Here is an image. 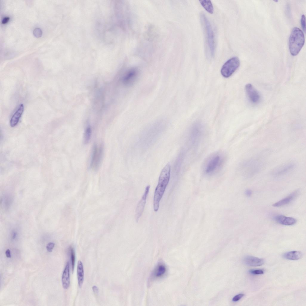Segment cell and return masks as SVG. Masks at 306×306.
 Listing matches in <instances>:
<instances>
[{"label": "cell", "instance_id": "cell-20", "mask_svg": "<svg viewBox=\"0 0 306 306\" xmlns=\"http://www.w3.org/2000/svg\"><path fill=\"white\" fill-rule=\"evenodd\" d=\"M303 255L302 252L299 251H293L284 253L283 257L287 259L293 260H298L301 258Z\"/></svg>", "mask_w": 306, "mask_h": 306}, {"label": "cell", "instance_id": "cell-23", "mask_svg": "<svg viewBox=\"0 0 306 306\" xmlns=\"http://www.w3.org/2000/svg\"><path fill=\"white\" fill-rule=\"evenodd\" d=\"M70 256L71 261L72 270L73 273L75 266V250L72 247H69Z\"/></svg>", "mask_w": 306, "mask_h": 306}, {"label": "cell", "instance_id": "cell-18", "mask_svg": "<svg viewBox=\"0 0 306 306\" xmlns=\"http://www.w3.org/2000/svg\"><path fill=\"white\" fill-rule=\"evenodd\" d=\"M298 192L297 191L293 192L287 197L273 204V206L274 207H278L289 204L295 198L297 195Z\"/></svg>", "mask_w": 306, "mask_h": 306}, {"label": "cell", "instance_id": "cell-13", "mask_svg": "<svg viewBox=\"0 0 306 306\" xmlns=\"http://www.w3.org/2000/svg\"><path fill=\"white\" fill-rule=\"evenodd\" d=\"M167 268L163 263H158L153 269L150 276V280H154L160 278L165 274Z\"/></svg>", "mask_w": 306, "mask_h": 306}, {"label": "cell", "instance_id": "cell-16", "mask_svg": "<svg viewBox=\"0 0 306 306\" xmlns=\"http://www.w3.org/2000/svg\"><path fill=\"white\" fill-rule=\"evenodd\" d=\"M274 219L278 223L284 225H292L296 223V220L292 217H286L283 215L276 216Z\"/></svg>", "mask_w": 306, "mask_h": 306}, {"label": "cell", "instance_id": "cell-27", "mask_svg": "<svg viewBox=\"0 0 306 306\" xmlns=\"http://www.w3.org/2000/svg\"><path fill=\"white\" fill-rule=\"evenodd\" d=\"M244 296L243 293H240L235 296L232 299V301L234 302H236L239 300Z\"/></svg>", "mask_w": 306, "mask_h": 306}, {"label": "cell", "instance_id": "cell-30", "mask_svg": "<svg viewBox=\"0 0 306 306\" xmlns=\"http://www.w3.org/2000/svg\"><path fill=\"white\" fill-rule=\"evenodd\" d=\"M252 191L250 189H247L245 192V195L248 197H250L252 194Z\"/></svg>", "mask_w": 306, "mask_h": 306}, {"label": "cell", "instance_id": "cell-14", "mask_svg": "<svg viewBox=\"0 0 306 306\" xmlns=\"http://www.w3.org/2000/svg\"><path fill=\"white\" fill-rule=\"evenodd\" d=\"M243 261L247 265L254 267L261 266L264 263V260L263 259L249 255L245 257Z\"/></svg>", "mask_w": 306, "mask_h": 306}, {"label": "cell", "instance_id": "cell-17", "mask_svg": "<svg viewBox=\"0 0 306 306\" xmlns=\"http://www.w3.org/2000/svg\"><path fill=\"white\" fill-rule=\"evenodd\" d=\"M24 109L23 105L22 104L15 112L10 119V124L11 127H14L17 124L23 112Z\"/></svg>", "mask_w": 306, "mask_h": 306}, {"label": "cell", "instance_id": "cell-9", "mask_svg": "<svg viewBox=\"0 0 306 306\" xmlns=\"http://www.w3.org/2000/svg\"><path fill=\"white\" fill-rule=\"evenodd\" d=\"M150 187V185H148L146 187L144 193L136 206L135 218L137 222H138L143 212Z\"/></svg>", "mask_w": 306, "mask_h": 306}, {"label": "cell", "instance_id": "cell-26", "mask_svg": "<svg viewBox=\"0 0 306 306\" xmlns=\"http://www.w3.org/2000/svg\"><path fill=\"white\" fill-rule=\"evenodd\" d=\"M301 24L303 31H305V17L304 15H303L301 19Z\"/></svg>", "mask_w": 306, "mask_h": 306}, {"label": "cell", "instance_id": "cell-10", "mask_svg": "<svg viewBox=\"0 0 306 306\" xmlns=\"http://www.w3.org/2000/svg\"><path fill=\"white\" fill-rule=\"evenodd\" d=\"M137 69L135 68L130 69L123 74L122 78V82L126 85L132 84L136 80L139 73Z\"/></svg>", "mask_w": 306, "mask_h": 306}, {"label": "cell", "instance_id": "cell-19", "mask_svg": "<svg viewBox=\"0 0 306 306\" xmlns=\"http://www.w3.org/2000/svg\"><path fill=\"white\" fill-rule=\"evenodd\" d=\"M77 277L79 286L81 287L84 281V271L83 264L80 260H79L77 263Z\"/></svg>", "mask_w": 306, "mask_h": 306}, {"label": "cell", "instance_id": "cell-25", "mask_svg": "<svg viewBox=\"0 0 306 306\" xmlns=\"http://www.w3.org/2000/svg\"><path fill=\"white\" fill-rule=\"evenodd\" d=\"M42 33L41 30L38 27L35 28L33 31L34 35L37 38L41 37L42 35Z\"/></svg>", "mask_w": 306, "mask_h": 306}, {"label": "cell", "instance_id": "cell-24", "mask_svg": "<svg viewBox=\"0 0 306 306\" xmlns=\"http://www.w3.org/2000/svg\"><path fill=\"white\" fill-rule=\"evenodd\" d=\"M249 273L253 275H260L263 274L264 273V270L262 269H252L249 270Z\"/></svg>", "mask_w": 306, "mask_h": 306}, {"label": "cell", "instance_id": "cell-11", "mask_svg": "<svg viewBox=\"0 0 306 306\" xmlns=\"http://www.w3.org/2000/svg\"><path fill=\"white\" fill-rule=\"evenodd\" d=\"M245 89L248 99L252 103L257 104L260 102L261 100L260 96L251 84L248 83L246 85Z\"/></svg>", "mask_w": 306, "mask_h": 306}, {"label": "cell", "instance_id": "cell-31", "mask_svg": "<svg viewBox=\"0 0 306 306\" xmlns=\"http://www.w3.org/2000/svg\"><path fill=\"white\" fill-rule=\"evenodd\" d=\"M5 254L7 257L8 258L11 257V253L10 250L9 249H7L5 251Z\"/></svg>", "mask_w": 306, "mask_h": 306}, {"label": "cell", "instance_id": "cell-1", "mask_svg": "<svg viewBox=\"0 0 306 306\" xmlns=\"http://www.w3.org/2000/svg\"><path fill=\"white\" fill-rule=\"evenodd\" d=\"M170 172L171 166L168 163L160 173L158 184L155 189L153 198V208L155 212L158 210L160 201L169 182Z\"/></svg>", "mask_w": 306, "mask_h": 306}, {"label": "cell", "instance_id": "cell-28", "mask_svg": "<svg viewBox=\"0 0 306 306\" xmlns=\"http://www.w3.org/2000/svg\"><path fill=\"white\" fill-rule=\"evenodd\" d=\"M54 245L55 244L53 242H51L48 243L46 247L47 251L49 252H52Z\"/></svg>", "mask_w": 306, "mask_h": 306}, {"label": "cell", "instance_id": "cell-5", "mask_svg": "<svg viewBox=\"0 0 306 306\" xmlns=\"http://www.w3.org/2000/svg\"><path fill=\"white\" fill-rule=\"evenodd\" d=\"M240 65V60L237 57L230 58L222 66L221 71V75L225 78L230 77L237 70Z\"/></svg>", "mask_w": 306, "mask_h": 306}, {"label": "cell", "instance_id": "cell-8", "mask_svg": "<svg viewBox=\"0 0 306 306\" xmlns=\"http://www.w3.org/2000/svg\"><path fill=\"white\" fill-rule=\"evenodd\" d=\"M261 166V162L259 160L257 159H253L244 163L242 168L244 173L251 175L257 172Z\"/></svg>", "mask_w": 306, "mask_h": 306}, {"label": "cell", "instance_id": "cell-32", "mask_svg": "<svg viewBox=\"0 0 306 306\" xmlns=\"http://www.w3.org/2000/svg\"><path fill=\"white\" fill-rule=\"evenodd\" d=\"M92 290L95 293H97L98 292V288L96 286H94L92 287Z\"/></svg>", "mask_w": 306, "mask_h": 306}, {"label": "cell", "instance_id": "cell-3", "mask_svg": "<svg viewBox=\"0 0 306 306\" xmlns=\"http://www.w3.org/2000/svg\"><path fill=\"white\" fill-rule=\"evenodd\" d=\"M305 42L303 32L299 28L295 27L291 31L289 40V46L291 54L297 55L303 46Z\"/></svg>", "mask_w": 306, "mask_h": 306}, {"label": "cell", "instance_id": "cell-12", "mask_svg": "<svg viewBox=\"0 0 306 306\" xmlns=\"http://www.w3.org/2000/svg\"><path fill=\"white\" fill-rule=\"evenodd\" d=\"M295 167L293 163H288L276 168L273 172V175L276 177L284 175L293 170Z\"/></svg>", "mask_w": 306, "mask_h": 306}, {"label": "cell", "instance_id": "cell-6", "mask_svg": "<svg viewBox=\"0 0 306 306\" xmlns=\"http://www.w3.org/2000/svg\"><path fill=\"white\" fill-rule=\"evenodd\" d=\"M203 133V128L199 123H195L191 126L189 134V140L192 147L199 144Z\"/></svg>", "mask_w": 306, "mask_h": 306}, {"label": "cell", "instance_id": "cell-15", "mask_svg": "<svg viewBox=\"0 0 306 306\" xmlns=\"http://www.w3.org/2000/svg\"><path fill=\"white\" fill-rule=\"evenodd\" d=\"M62 281L63 288L65 289H67L70 284V264L69 261L67 262L63 272Z\"/></svg>", "mask_w": 306, "mask_h": 306}, {"label": "cell", "instance_id": "cell-2", "mask_svg": "<svg viewBox=\"0 0 306 306\" xmlns=\"http://www.w3.org/2000/svg\"><path fill=\"white\" fill-rule=\"evenodd\" d=\"M200 18L205 33L207 54L209 58H212L214 56L215 51L213 31L209 21L204 13H200Z\"/></svg>", "mask_w": 306, "mask_h": 306}, {"label": "cell", "instance_id": "cell-7", "mask_svg": "<svg viewBox=\"0 0 306 306\" xmlns=\"http://www.w3.org/2000/svg\"><path fill=\"white\" fill-rule=\"evenodd\" d=\"M104 148L103 145L101 144L97 146L95 144L93 146L91 158L90 167L94 170L99 168L102 158Z\"/></svg>", "mask_w": 306, "mask_h": 306}, {"label": "cell", "instance_id": "cell-4", "mask_svg": "<svg viewBox=\"0 0 306 306\" xmlns=\"http://www.w3.org/2000/svg\"><path fill=\"white\" fill-rule=\"evenodd\" d=\"M224 161L223 154L216 152L212 154L205 161L203 170L206 175H210L217 172L221 168Z\"/></svg>", "mask_w": 306, "mask_h": 306}, {"label": "cell", "instance_id": "cell-29", "mask_svg": "<svg viewBox=\"0 0 306 306\" xmlns=\"http://www.w3.org/2000/svg\"><path fill=\"white\" fill-rule=\"evenodd\" d=\"M9 17L8 16H6L4 17L2 21V23L3 24H5L7 23L9 20Z\"/></svg>", "mask_w": 306, "mask_h": 306}, {"label": "cell", "instance_id": "cell-21", "mask_svg": "<svg viewBox=\"0 0 306 306\" xmlns=\"http://www.w3.org/2000/svg\"><path fill=\"white\" fill-rule=\"evenodd\" d=\"M203 7L208 13L212 14L214 12V8L212 3L210 0H202L199 1Z\"/></svg>", "mask_w": 306, "mask_h": 306}, {"label": "cell", "instance_id": "cell-22", "mask_svg": "<svg viewBox=\"0 0 306 306\" xmlns=\"http://www.w3.org/2000/svg\"><path fill=\"white\" fill-rule=\"evenodd\" d=\"M91 129L90 126L86 128L84 135V142L85 144L88 143L90 140L91 136Z\"/></svg>", "mask_w": 306, "mask_h": 306}]
</instances>
